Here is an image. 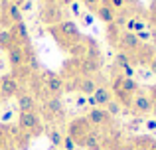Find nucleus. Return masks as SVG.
I'll use <instances>...</instances> for the list:
<instances>
[{
    "label": "nucleus",
    "instance_id": "nucleus-1",
    "mask_svg": "<svg viewBox=\"0 0 156 150\" xmlns=\"http://www.w3.org/2000/svg\"><path fill=\"white\" fill-rule=\"evenodd\" d=\"M48 32H50V36L53 38V42L65 51H71L73 47L81 46L83 40H85V36L81 34L79 26H77L73 20H63V22L57 24V26L48 28Z\"/></svg>",
    "mask_w": 156,
    "mask_h": 150
},
{
    "label": "nucleus",
    "instance_id": "nucleus-2",
    "mask_svg": "<svg viewBox=\"0 0 156 150\" xmlns=\"http://www.w3.org/2000/svg\"><path fill=\"white\" fill-rule=\"evenodd\" d=\"M40 117H44V120H48V123L59 124V123L65 120L67 113H65V107H63L59 97H44Z\"/></svg>",
    "mask_w": 156,
    "mask_h": 150
},
{
    "label": "nucleus",
    "instance_id": "nucleus-3",
    "mask_svg": "<svg viewBox=\"0 0 156 150\" xmlns=\"http://www.w3.org/2000/svg\"><path fill=\"white\" fill-rule=\"evenodd\" d=\"M18 131L22 132L26 138L42 134V117L38 111H24L18 115Z\"/></svg>",
    "mask_w": 156,
    "mask_h": 150
},
{
    "label": "nucleus",
    "instance_id": "nucleus-4",
    "mask_svg": "<svg viewBox=\"0 0 156 150\" xmlns=\"http://www.w3.org/2000/svg\"><path fill=\"white\" fill-rule=\"evenodd\" d=\"M26 136L18 131V127L0 123V150H18ZM30 140V138H28Z\"/></svg>",
    "mask_w": 156,
    "mask_h": 150
},
{
    "label": "nucleus",
    "instance_id": "nucleus-5",
    "mask_svg": "<svg viewBox=\"0 0 156 150\" xmlns=\"http://www.w3.org/2000/svg\"><path fill=\"white\" fill-rule=\"evenodd\" d=\"M65 18H67V16H65V8L59 6L57 2L42 4V10H40V20H42L44 26H48V28L57 26V24H61Z\"/></svg>",
    "mask_w": 156,
    "mask_h": 150
},
{
    "label": "nucleus",
    "instance_id": "nucleus-6",
    "mask_svg": "<svg viewBox=\"0 0 156 150\" xmlns=\"http://www.w3.org/2000/svg\"><path fill=\"white\" fill-rule=\"evenodd\" d=\"M40 79L50 97H61V93L65 91V79L55 71H42Z\"/></svg>",
    "mask_w": 156,
    "mask_h": 150
},
{
    "label": "nucleus",
    "instance_id": "nucleus-7",
    "mask_svg": "<svg viewBox=\"0 0 156 150\" xmlns=\"http://www.w3.org/2000/svg\"><path fill=\"white\" fill-rule=\"evenodd\" d=\"M91 131H93V127L89 124V120L85 119V117H75V119L69 120V124H67V134L71 136L73 140H75L77 146H79V142H81V140H83Z\"/></svg>",
    "mask_w": 156,
    "mask_h": 150
},
{
    "label": "nucleus",
    "instance_id": "nucleus-8",
    "mask_svg": "<svg viewBox=\"0 0 156 150\" xmlns=\"http://www.w3.org/2000/svg\"><path fill=\"white\" fill-rule=\"evenodd\" d=\"M20 93V79L14 73H6L0 77V103L16 97Z\"/></svg>",
    "mask_w": 156,
    "mask_h": 150
},
{
    "label": "nucleus",
    "instance_id": "nucleus-9",
    "mask_svg": "<svg viewBox=\"0 0 156 150\" xmlns=\"http://www.w3.org/2000/svg\"><path fill=\"white\" fill-rule=\"evenodd\" d=\"M129 111L133 113V115H136V117L150 115V111H152V99L148 97V93H146V91H136V93H134Z\"/></svg>",
    "mask_w": 156,
    "mask_h": 150
},
{
    "label": "nucleus",
    "instance_id": "nucleus-10",
    "mask_svg": "<svg viewBox=\"0 0 156 150\" xmlns=\"http://www.w3.org/2000/svg\"><path fill=\"white\" fill-rule=\"evenodd\" d=\"M0 22L8 28L18 24V22H24L22 10H20L18 6H14V4H10L8 0H2V2H0Z\"/></svg>",
    "mask_w": 156,
    "mask_h": 150
},
{
    "label": "nucleus",
    "instance_id": "nucleus-11",
    "mask_svg": "<svg viewBox=\"0 0 156 150\" xmlns=\"http://www.w3.org/2000/svg\"><path fill=\"white\" fill-rule=\"evenodd\" d=\"M71 89H75V91H79L81 95H93V93L97 91V87H99V83H97L95 77L91 75H73L71 77V85H69Z\"/></svg>",
    "mask_w": 156,
    "mask_h": 150
},
{
    "label": "nucleus",
    "instance_id": "nucleus-12",
    "mask_svg": "<svg viewBox=\"0 0 156 150\" xmlns=\"http://www.w3.org/2000/svg\"><path fill=\"white\" fill-rule=\"evenodd\" d=\"M6 59H8V65H10V69H12L14 75H20V71L26 69V67H24V50H22L20 44H14L12 47H8Z\"/></svg>",
    "mask_w": 156,
    "mask_h": 150
},
{
    "label": "nucleus",
    "instance_id": "nucleus-13",
    "mask_svg": "<svg viewBox=\"0 0 156 150\" xmlns=\"http://www.w3.org/2000/svg\"><path fill=\"white\" fill-rule=\"evenodd\" d=\"M85 119L89 120V124H91V127H109V124L113 123V117H111L103 107L89 109V113L85 115Z\"/></svg>",
    "mask_w": 156,
    "mask_h": 150
},
{
    "label": "nucleus",
    "instance_id": "nucleus-14",
    "mask_svg": "<svg viewBox=\"0 0 156 150\" xmlns=\"http://www.w3.org/2000/svg\"><path fill=\"white\" fill-rule=\"evenodd\" d=\"M8 30H10L12 38L16 40V44H20V46L30 44V30H28L26 22H18V24H14V26H10Z\"/></svg>",
    "mask_w": 156,
    "mask_h": 150
},
{
    "label": "nucleus",
    "instance_id": "nucleus-15",
    "mask_svg": "<svg viewBox=\"0 0 156 150\" xmlns=\"http://www.w3.org/2000/svg\"><path fill=\"white\" fill-rule=\"evenodd\" d=\"M16 97H18V109H20V113H24V111H38V103H36V97L32 95V93L20 91Z\"/></svg>",
    "mask_w": 156,
    "mask_h": 150
},
{
    "label": "nucleus",
    "instance_id": "nucleus-16",
    "mask_svg": "<svg viewBox=\"0 0 156 150\" xmlns=\"http://www.w3.org/2000/svg\"><path fill=\"white\" fill-rule=\"evenodd\" d=\"M79 146H83L85 150H103L105 142H103V138L99 136V132H97V131H91V132H89V134L79 142Z\"/></svg>",
    "mask_w": 156,
    "mask_h": 150
},
{
    "label": "nucleus",
    "instance_id": "nucleus-17",
    "mask_svg": "<svg viewBox=\"0 0 156 150\" xmlns=\"http://www.w3.org/2000/svg\"><path fill=\"white\" fill-rule=\"evenodd\" d=\"M115 65L122 71V75H125V77H133L134 75V69L130 67V58L126 54H121V51H119L117 58H115Z\"/></svg>",
    "mask_w": 156,
    "mask_h": 150
},
{
    "label": "nucleus",
    "instance_id": "nucleus-18",
    "mask_svg": "<svg viewBox=\"0 0 156 150\" xmlns=\"http://www.w3.org/2000/svg\"><path fill=\"white\" fill-rule=\"evenodd\" d=\"M95 16L105 24V26H109V24L115 22V18H117V12H115L111 6H103V4H101V6L95 10Z\"/></svg>",
    "mask_w": 156,
    "mask_h": 150
},
{
    "label": "nucleus",
    "instance_id": "nucleus-19",
    "mask_svg": "<svg viewBox=\"0 0 156 150\" xmlns=\"http://www.w3.org/2000/svg\"><path fill=\"white\" fill-rule=\"evenodd\" d=\"M93 97H95L99 107H105L109 101H113V91H111V87H107V85H99L97 91L93 93Z\"/></svg>",
    "mask_w": 156,
    "mask_h": 150
},
{
    "label": "nucleus",
    "instance_id": "nucleus-20",
    "mask_svg": "<svg viewBox=\"0 0 156 150\" xmlns=\"http://www.w3.org/2000/svg\"><path fill=\"white\" fill-rule=\"evenodd\" d=\"M121 34H122V30L117 28L115 24H109V26H107V40H109L111 46L117 47V42H119V38H121Z\"/></svg>",
    "mask_w": 156,
    "mask_h": 150
},
{
    "label": "nucleus",
    "instance_id": "nucleus-21",
    "mask_svg": "<svg viewBox=\"0 0 156 150\" xmlns=\"http://www.w3.org/2000/svg\"><path fill=\"white\" fill-rule=\"evenodd\" d=\"M48 136H50V142H51V146H61V142H63V132L59 131V128L57 127H51L50 131H48Z\"/></svg>",
    "mask_w": 156,
    "mask_h": 150
},
{
    "label": "nucleus",
    "instance_id": "nucleus-22",
    "mask_svg": "<svg viewBox=\"0 0 156 150\" xmlns=\"http://www.w3.org/2000/svg\"><path fill=\"white\" fill-rule=\"evenodd\" d=\"M16 44V40L12 38L10 30H2L0 32V50H8V47H12Z\"/></svg>",
    "mask_w": 156,
    "mask_h": 150
},
{
    "label": "nucleus",
    "instance_id": "nucleus-23",
    "mask_svg": "<svg viewBox=\"0 0 156 150\" xmlns=\"http://www.w3.org/2000/svg\"><path fill=\"white\" fill-rule=\"evenodd\" d=\"M103 109H105V111H107V113H109V115L115 119V117H119V115H121V109H122V107H121V105H119L117 101L113 99V101H109V103H107Z\"/></svg>",
    "mask_w": 156,
    "mask_h": 150
},
{
    "label": "nucleus",
    "instance_id": "nucleus-24",
    "mask_svg": "<svg viewBox=\"0 0 156 150\" xmlns=\"http://www.w3.org/2000/svg\"><path fill=\"white\" fill-rule=\"evenodd\" d=\"M79 2L83 4V6L87 8V10L91 12V14H95V10L101 6V0H79Z\"/></svg>",
    "mask_w": 156,
    "mask_h": 150
},
{
    "label": "nucleus",
    "instance_id": "nucleus-25",
    "mask_svg": "<svg viewBox=\"0 0 156 150\" xmlns=\"http://www.w3.org/2000/svg\"><path fill=\"white\" fill-rule=\"evenodd\" d=\"M61 148H63V150H75L77 144H75V140H73L69 134H65L63 136V142H61Z\"/></svg>",
    "mask_w": 156,
    "mask_h": 150
},
{
    "label": "nucleus",
    "instance_id": "nucleus-26",
    "mask_svg": "<svg viewBox=\"0 0 156 150\" xmlns=\"http://www.w3.org/2000/svg\"><path fill=\"white\" fill-rule=\"evenodd\" d=\"M111 8H113L115 12H117V10L122 12L126 8V0H111Z\"/></svg>",
    "mask_w": 156,
    "mask_h": 150
},
{
    "label": "nucleus",
    "instance_id": "nucleus-27",
    "mask_svg": "<svg viewBox=\"0 0 156 150\" xmlns=\"http://www.w3.org/2000/svg\"><path fill=\"white\" fill-rule=\"evenodd\" d=\"M148 18L156 26V0H152V4H150V8H148Z\"/></svg>",
    "mask_w": 156,
    "mask_h": 150
},
{
    "label": "nucleus",
    "instance_id": "nucleus-28",
    "mask_svg": "<svg viewBox=\"0 0 156 150\" xmlns=\"http://www.w3.org/2000/svg\"><path fill=\"white\" fill-rule=\"evenodd\" d=\"M79 18H83V20H81V22H83V26H91L93 20H95V16H93L91 12H89V14H81Z\"/></svg>",
    "mask_w": 156,
    "mask_h": 150
},
{
    "label": "nucleus",
    "instance_id": "nucleus-29",
    "mask_svg": "<svg viewBox=\"0 0 156 150\" xmlns=\"http://www.w3.org/2000/svg\"><path fill=\"white\" fill-rule=\"evenodd\" d=\"M144 127H146V131H148V132H156V119H146Z\"/></svg>",
    "mask_w": 156,
    "mask_h": 150
},
{
    "label": "nucleus",
    "instance_id": "nucleus-30",
    "mask_svg": "<svg viewBox=\"0 0 156 150\" xmlns=\"http://www.w3.org/2000/svg\"><path fill=\"white\" fill-rule=\"evenodd\" d=\"M79 4H81V2H77V0H75V2H71V4H69V8H71V12H73V14L77 16V18L81 16V6H79Z\"/></svg>",
    "mask_w": 156,
    "mask_h": 150
},
{
    "label": "nucleus",
    "instance_id": "nucleus-31",
    "mask_svg": "<svg viewBox=\"0 0 156 150\" xmlns=\"http://www.w3.org/2000/svg\"><path fill=\"white\" fill-rule=\"evenodd\" d=\"M148 67H150V71L156 75V51L152 54V58H150V61H148Z\"/></svg>",
    "mask_w": 156,
    "mask_h": 150
},
{
    "label": "nucleus",
    "instance_id": "nucleus-32",
    "mask_svg": "<svg viewBox=\"0 0 156 150\" xmlns=\"http://www.w3.org/2000/svg\"><path fill=\"white\" fill-rule=\"evenodd\" d=\"M20 10H22V12H26V10H32V0H26V2H24L22 6H20Z\"/></svg>",
    "mask_w": 156,
    "mask_h": 150
},
{
    "label": "nucleus",
    "instance_id": "nucleus-33",
    "mask_svg": "<svg viewBox=\"0 0 156 150\" xmlns=\"http://www.w3.org/2000/svg\"><path fill=\"white\" fill-rule=\"evenodd\" d=\"M71 2H75V0H57V4H59V6H69V4H71Z\"/></svg>",
    "mask_w": 156,
    "mask_h": 150
},
{
    "label": "nucleus",
    "instance_id": "nucleus-34",
    "mask_svg": "<svg viewBox=\"0 0 156 150\" xmlns=\"http://www.w3.org/2000/svg\"><path fill=\"white\" fill-rule=\"evenodd\" d=\"M8 2H10V4H14V6H18V8H20V6H22L24 2H26V0H8Z\"/></svg>",
    "mask_w": 156,
    "mask_h": 150
},
{
    "label": "nucleus",
    "instance_id": "nucleus-35",
    "mask_svg": "<svg viewBox=\"0 0 156 150\" xmlns=\"http://www.w3.org/2000/svg\"><path fill=\"white\" fill-rule=\"evenodd\" d=\"M10 117H12V111H6V115L2 117V123H6V120H10Z\"/></svg>",
    "mask_w": 156,
    "mask_h": 150
},
{
    "label": "nucleus",
    "instance_id": "nucleus-36",
    "mask_svg": "<svg viewBox=\"0 0 156 150\" xmlns=\"http://www.w3.org/2000/svg\"><path fill=\"white\" fill-rule=\"evenodd\" d=\"M150 115H152V119H156V101H152V111H150Z\"/></svg>",
    "mask_w": 156,
    "mask_h": 150
},
{
    "label": "nucleus",
    "instance_id": "nucleus-37",
    "mask_svg": "<svg viewBox=\"0 0 156 150\" xmlns=\"http://www.w3.org/2000/svg\"><path fill=\"white\" fill-rule=\"evenodd\" d=\"M121 150H136V148H134V146H133V144H125V146H122Z\"/></svg>",
    "mask_w": 156,
    "mask_h": 150
},
{
    "label": "nucleus",
    "instance_id": "nucleus-38",
    "mask_svg": "<svg viewBox=\"0 0 156 150\" xmlns=\"http://www.w3.org/2000/svg\"><path fill=\"white\" fill-rule=\"evenodd\" d=\"M51 2H57V0H44V4H51Z\"/></svg>",
    "mask_w": 156,
    "mask_h": 150
}]
</instances>
